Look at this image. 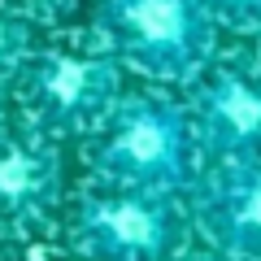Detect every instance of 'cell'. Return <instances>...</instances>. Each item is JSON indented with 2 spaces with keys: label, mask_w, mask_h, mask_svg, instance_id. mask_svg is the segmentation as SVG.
<instances>
[{
  "label": "cell",
  "mask_w": 261,
  "mask_h": 261,
  "mask_svg": "<svg viewBox=\"0 0 261 261\" xmlns=\"http://www.w3.org/2000/svg\"><path fill=\"white\" fill-rule=\"evenodd\" d=\"M187 118L209 161L261 157V70L209 65L187 92Z\"/></svg>",
  "instance_id": "cell-6"
},
{
  "label": "cell",
  "mask_w": 261,
  "mask_h": 261,
  "mask_svg": "<svg viewBox=\"0 0 261 261\" xmlns=\"http://www.w3.org/2000/svg\"><path fill=\"white\" fill-rule=\"evenodd\" d=\"M187 209L209 248L261 261V157L209 161L187 183Z\"/></svg>",
  "instance_id": "cell-5"
},
{
  "label": "cell",
  "mask_w": 261,
  "mask_h": 261,
  "mask_svg": "<svg viewBox=\"0 0 261 261\" xmlns=\"http://www.w3.org/2000/svg\"><path fill=\"white\" fill-rule=\"evenodd\" d=\"M222 31H261V0H205Z\"/></svg>",
  "instance_id": "cell-9"
},
{
  "label": "cell",
  "mask_w": 261,
  "mask_h": 261,
  "mask_svg": "<svg viewBox=\"0 0 261 261\" xmlns=\"http://www.w3.org/2000/svg\"><path fill=\"white\" fill-rule=\"evenodd\" d=\"M31 13L27 9H0V83L22 74L31 61Z\"/></svg>",
  "instance_id": "cell-8"
},
{
  "label": "cell",
  "mask_w": 261,
  "mask_h": 261,
  "mask_svg": "<svg viewBox=\"0 0 261 261\" xmlns=\"http://www.w3.org/2000/svg\"><path fill=\"white\" fill-rule=\"evenodd\" d=\"M174 261H235V257H226V252H218V248H209V252H178Z\"/></svg>",
  "instance_id": "cell-10"
},
{
  "label": "cell",
  "mask_w": 261,
  "mask_h": 261,
  "mask_svg": "<svg viewBox=\"0 0 261 261\" xmlns=\"http://www.w3.org/2000/svg\"><path fill=\"white\" fill-rule=\"evenodd\" d=\"M61 140L27 126H0V231H39L61 200Z\"/></svg>",
  "instance_id": "cell-7"
},
{
  "label": "cell",
  "mask_w": 261,
  "mask_h": 261,
  "mask_svg": "<svg viewBox=\"0 0 261 261\" xmlns=\"http://www.w3.org/2000/svg\"><path fill=\"white\" fill-rule=\"evenodd\" d=\"M0 87H5V83H0ZM0 113H5V100H0Z\"/></svg>",
  "instance_id": "cell-11"
},
{
  "label": "cell",
  "mask_w": 261,
  "mask_h": 261,
  "mask_svg": "<svg viewBox=\"0 0 261 261\" xmlns=\"http://www.w3.org/2000/svg\"><path fill=\"white\" fill-rule=\"evenodd\" d=\"M70 235L87 261H174L183 252V218L174 196L109 183L74 200Z\"/></svg>",
  "instance_id": "cell-4"
},
{
  "label": "cell",
  "mask_w": 261,
  "mask_h": 261,
  "mask_svg": "<svg viewBox=\"0 0 261 261\" xmlns=\"http://www.w3.org/2000/svg\"><path fill=\"white\" fill-rule=\"evenodd\" d=\"M196 130L187 105L161 96H122L113 113L96 126L92 170L109 187L178 196L192 183Z\"/></svg>",
  "instance_id": "cell-1"
},
{
  "label": "cell",
  "mask_w": 261,
  "mask_h": 261,
  "mask_svg": "<svg viewBox=\"0 0 261 261\" xmlns=\"http://www.w3.org/2000/svg\"><path fill=\"white\" fill-rule=\"evenodd\" d=\"M13 83L22 87L27 122L65 140L96 130L113 113V105L122 100V61L109 48H44L31 53Z\"/></svg>",
  "instance_id": "cell-3"
},
{
  "label": "cell",
  "mask_w": 261,
  "mask_h": 261,
  "mask_svg": "<svg viewBox=\"0 0 261 261\" xmlns=\"http://www.w3.org/2000/svg\"><path fill=\"white\" fill-rule=\"evenodd\" d=\"M92 18L100 48L157 83H196L222 31L205 0H96Z\"/></svg>",
  "instance_id": "cell-2"
}]
</instances>
